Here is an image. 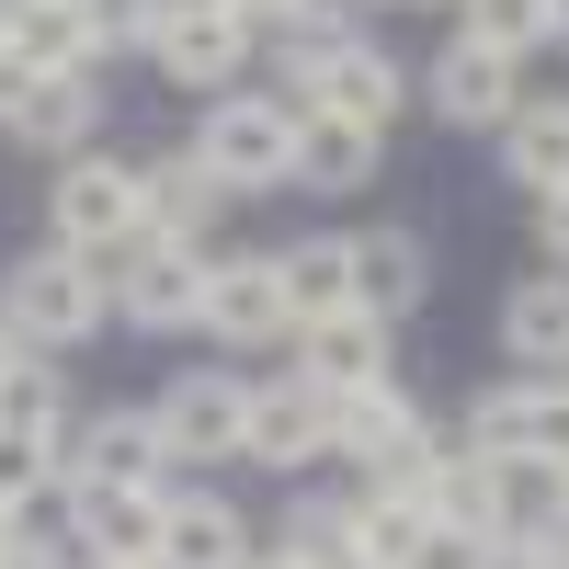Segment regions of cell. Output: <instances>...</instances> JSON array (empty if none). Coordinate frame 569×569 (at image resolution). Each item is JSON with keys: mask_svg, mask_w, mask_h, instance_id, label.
Here are the masks:
<instances>
[{"mask_svg": "<svg viewBox=\"0 0 569 569\" xmlns=\"http://www.w3.org/2000/svg\"><path fill=\"white\" fill-rule=\"evenodd\" d=\"M103 297H114V284L91 273V251H69V240H46V251H23L12 273H0V319H12L34 353H69V342H91Z\"/></svg>", "mask_w": 569, "mask_h": 569, "instance_id": "1", "label": "cell"}, {"mask_svg": "<svg viewBox=\"0 0 569 569\" xmlns=\"http://www.w3.org/2000/svg\"><path fill=\"white\" fill-rule=\"evenodd\" d=\"M194 160L228 182V194H273V182H297V103H284V91H228V103H206Z\"/></svg>", "mask_w": 569, "mask_h": 569, "instance_id": "2", "label": "cell"}, {"mask_svg": "<svg viewBox=\"0 0 569 569\" xmlns=\"http://www.w3.org/2000/svg\"><path fill=\"white\" fill-rule=\"evenodd\" d=\"M330 456H353L376 490H421V479H433V433H421V410H410L399 376L330 399Z\"/></svg>", "mask_w": 569, "mask_h": 569, "instance_id": "3", "label": "cell"}, {"mask_svg": "<svg viewBox=\"0 0 569 569\" xmlns=\"http://www.w3.org/2000/svg\"><path fill=\"white\" fill-rule=\"evenodd\" d=\"M46 217H58L69 251H126V240H149V194H137V171H126V160H91V149L46 182Z\"/></svg>", "mask_w": 569, "mask_h": 569, "instance_id": "4", "label": "cell"}, {"mask_svg": "<svg viewBox=\"0 0 569 569\" xmlns=\"http://www.w3.org/2000/svg\"><path fill=\"white\" fill-rule=\"evenodd\" d=\"M91 114H103L91 69H58V80H34L23 58H0V126H12L23 149H58V160H80V149H91Z\"/></svg>", "mask_w": 569, "mask_h": 569, "instance_id": "5", "label": "cell"}, {"mask_svg": "<svg viewBox=\"0 0 569 569\" xmlns=\"http://www.w3.org/2000/svg\"><path fill=\"white\" fill-rule=\"evenodd\" d=\"M114 308L137 330H194L206 319V240H137L114 273Z\"/></svg>", "mask_w": 569, "mask_h": 569, "instance_id": "6", "label": "cell"}, {"mask_svg": "<svg viewBox=\"0 0 569 569\" xmlns=\"http://www.w3.org/2000/svg\"><path fill=\"white\" fill-rule=\"evenodd\" d=\"M160 525H171V490L69 479V547H80V558H137V569H160Z\"/></svg>", "mask_w": 569, "mask_h": 569, "instance_id": "7", "label": "cell"}, {"mask_svg": "<svg viewBox=\"0 0 569 569\" xmlns=\"http://www.w3.org/2000/svg\"><path fill=\"white\" fill-rule=\"evenodd\" d=\"M160 445H171V456H251V376L194 365V376L160 399Z\"/></svg>", "mask_w": 569, "mask_h": 569, "instance_id": "8", "label": "cell"}, {"mask_svg": "<svg viewBox=\"0 0 569 569\" xmlns=\"http://www.w3.org/2000/svg\"><path fill=\"white\" fill-rule=\"evenodd\" d=\"M206 330L217 342H284L297 330V308H284V262L273 251H228V262H206Z\"/></svg>", "mask_w": 569, "mask_h": 569, "instance_id": "9", "label": "cell"}, {"mask_svg": "<svg viewBox=\"0 0 569 569\" xmlns=\"http://www.w3.org/2000/svg\"><path fill=\"white\" fill-rule=\"evenodd\" d=\"M149 58H160L182 91H228V80H240V58H251V23L228 12V0H171V23H160Z\"/></svg>", "mask_w": 569, "mask_h": 569, "instance_id": "10", "label": "cell"}, {"mask_svg": "<svg viewBox=\"0 0 569 569\" xmlns=\"http://www.w3.org/2000/svg\"><path fill=\"white\" fill-rule=\"evenodd\" d=\"M421 501H433V536L479 547V536H501V525H512V467H501V456H433Z\"/></svg>", "mask_w": 569, "mask_h": 569, "instance_id": "11", "label": "cell"}, {"mask_svg": "<svg viewBox=\"0 0 569 569\" xmlns=\"http://www.w3.org/2000/svg\"><path fill=\"white\" fill-rule=\"evenodd\" d=\"M308 456H330V388L319 376L251 388V467H308Z\"/></svg>", "mask_w": 569, "mask_h": 569, "instance_id": "12", "label": "cell"}, {"mask_svg": "<svg viewBox=\"0 0 569 569\" xmlns=\"http://www.w3.org/2000/svg\"><path fill=\"white\" fill-rule=\"evenodd\" d=\"M512 69H525V58L456 34L445 58H433V114H445V126H512Z\"/></svg>", "mask_w": 569, "mask_h": 569, "instance_id": "13", "label": "cell"}, {"mask_svg": "<svg viewBox=\"0 0 569 569\" xmlns=\"http://www.w3.org/2000/svg\"><path fill=\"white\" fill-rule=\"evenodd\" d=\"M445 536H433V501L421 490H353V569H421Z\"/></svg>", "mask_w": 569, "mask_h": 569, "instance_id": "14", "label": "cell"}, {"mask_svg": "<svg viewBox=\"0 0 569 569\" xmlns=\"http://www.w3.org/2000/svg\"><path fill=\"white\" fill-rule=\"evenodd\" d=\"M308 103H319V114H353V126H376V137H388V114H399V69H388V46L342 34V46H330V58L308 69Z\"/></svg>", "mask_w": 569, "mask_h": 569, "instance_id": "15", "label": "cell"}, {"mask_svg": "<svg viewBox=\"0 0 569 569\" xmlns=\"http://www.w3.org/2000/svg\"><path fill=\"white\" fill-rule=\"evenodd\" d=\"M297 376H319L330 399H342V388H376V376H388V319H376V308L308 319V330H297Z\"/></svg>", "mask_w": 569, "mask_h": 569, "instance_id": "16", "label": "cell"}, {"mask_svg": "<svg viewBox=\"0 0 569 569\" xmlns=\"http://www.w3.org/2000/svg\"><path fill=\"white\" fill-rule=\"evenodd\" d=\"M160 467H171V445H160V410H103L80 433V456H69V479H114V490H160Z\"/></svg>", "mask_w": 569, "mask_h": 569, "instance_id": "17", "label": "cell"}, {"mask_svg": "<svg viewBox=\"0 0 569 569\" xmlns=\"http://www.w3.org/2000/svg\"><path fill=\"white\" fill-rule=\"evenodd\" d=\"M160 569H251V536L217 490H171V525H160Z\"/></svg>", "mask_w": 569, "mask_h": 569, "instance_id": "18", "label": "cell"}, {"mask_svg": "<svg viewBox=\"0 0 569 569\" xmlns=\"http://www.w3.org/2000/svg\"><path fill=\"white\" fill-rule=\"evenodd\" d=\"M137 194H149V240H206V217L228 206V182H217L194 149H171V160L137 171Z\"/></svg>", "mask_w": 569, "mask_h": 569, "instance_id": "19", "label": "cell"}, {"mask_svg": "<svg viewBox=\"0 0 569 569\" xmlns=\"http://www.w3.org/2000/svg\"><path fill=\"white\" fill-rule=\"evenodd\" d=\"M376 149H388V137H376V126H353V114H297V182H308V194H353V182L376 171Z\"/></svg>", "mask_w": 569, "mask_h": 569, "instance_id": "20", "label": "cell"}, {"mask_svg": "<svg viewBox=\"0 0 569 569\" xmlns=\"http://www.w3.org/2000/svg\"><path fill=\"white\" fill-rule=\"evenodd\" d=\"M501 353L512 365H569V273H525L501 297Z\"/></svg>", "mask_w": 569, "mask_h": 569, "instance_id": "21", "label": "cell"}, {"mask_svg": "<svg viewBox=\"0 0 569 569\" xmlns=\"http://www.w3.org/2000/svg\"><path fill=\"white\" fill-rule=\"evenodd\" d=\"M273 262H284V308H297V330L365 308L353 297V240H297V251H273Z\"/></svg>", "mask_w": 569, "mask_h": 569, "instance_id": "22", "label": "cell"}, {"mask_svg": "<svg viewBox=\"0 0 569 569\" xmlns=\"http://www.w3.org/2000/svg\"><path fill=\"white\" fill-rule=\"evenodd\" d=\"M421 284H433V273H421V240H410V228H376V240H353V297H365L376 319H410Z\"/></svg>", "mask_w": 569, "mask_h": 569, "instance_id": "23", "label": "cell"}, {"mask_svg": "<svg viewBox=\"0 0 569 569\" xmlns=\"http://www.w3.org/2000/svg\"><path fill=\"white\" fill-rule=\"evenodd\" d=\"M12 58L34 80H58V69H91L103 46H91V23L69 12V0H12Z\"/></svg>", "mask_w": 569, "mask_h": 569, "instance_id": "24", "label": "cell"}, {"mask_svg": "<svg viewBox=\"0 0 569 569\" xmlns=\"http://www.w3.org/2000/svg\"><path fill=\"white\" fill-rule=\"evenodd\" d=\"M501 171L512 182H569V103H512V126H501Z\"/></svg>", "mask_w": 569, "mask_h": 569, "instance_id": "25", "label": "cell"}, {"mask_svg": "<svg viewBox=\"0 0 569 569\" xmlns=\"http://www.w3.org/2000/svg\"><path fill=\"white\" fill-rule=\"evenodd\" d=\"M467 456L536 467V410H525V388H490V399H467Z\"/></svg>", "mask_w": 569, "mask_h": 569, "instance_id": "26", "label": "cell"}, {"mask_svg": "<svg viewBox=\"0 0 569 569\" xmlns=\"http://www.w3.org/2000/svg\"><path fill=\"white\" fill-rule=\"evenodd\" d=\"M46 490H69V467H58V433H12L0 421V512H23Z\"/></svg>", "mask_w": 569, "mask_h": 569, "instance_id": "27", "label": "cell"}, {"mask_svg": "<svg viewBox=\"0 0 569 569\" xmlns=\"http://www.w3.org/2000/svg\"><path fill=\"white\" fill-rule=\"evenodd\" d=\"M456 12H467L479 46H501V58H536V46L558 34V0H456Z\"/></svg>", "mask_w": 569, "mask_h": 569, "instance_id": "28", "label": "cell"}, {"mask_svg": "<svg viewBox=\"0 0 569 569\" xmlns=\"http://www.w3.org/2000/svg\"><path fill=\"white\" fill-rule=\"evenodd\" d=\"M284 558L353 569V501H297V512H284Z\"/></svg>", "mask_w": 569, "mask_h": 569, "instance_id": "29", "label": "cell"}, {"mask_svg": "<svg viewBox=\"0 0 569 569\" xmlns=\"http://www.w3.org/2000/svg\"><path fill=\"white\" fill-rule=\"evenodd\" d=\"M80 23H91V46H160V23H171V0H80Z\"/></svg>", "mask_w": 569, "mask_h": 569, "instance_id": "30", "label": "cell"}, {"mask_svg": "<svg viewBox=\"0 0 569 569\" xmlns=\"http://www.w3.org/2000/svg\"><path fill=\"white\" fill-rule=\"evenodd\" d=\"M0 421H12V433H58V365H12L0 376Z\"/></svg>", "mask_w": 569, "mask_h": 569, "instance_id": "31", "label": "cell"}, {"mask_svg": "<svg viewBox=\"0 0 569 569\" xmlns=\"http://www.w3.org/2000/svg\"><path fill=\"white\" fill-rule=\"evenodd\" d=\"M525 410H536V467H558L569 456V376H536Z\"/></svg>", "mask_w": 569, "mask_h": 569, "instance_id": "32", "label": "cell"}, {"mask_svg": "<svg viewBox=\"0 0 569 569\" xmlns=\"http://www.w3.org/2000/svg\"><path fill=\"white\" fill-rule=\"evenodd\" d=\"M536 240H547V262L569 273V182H547V194H536Z\"/></svg>", "mask_w": 569, "mask_h": 569, "instance_id": "33", "label": "cell"}, {"mask_svg": "<svg viewBox=\"0 0 569 569\" xmlns=\"http://www.w3.org/2000/svg\"><path fill=\"white\" fill-rule=\"evenodd\" d=\"M467 569H536V547L501 525V536H479V547H467Z\"/></svg>", "mask_w": 569, "mask_h": 569, "instance_id": "34", "label": "cell"}, {"mask_svg": "<svg viewBox=\"0 0 569 569\" xmlns=\"http://www.w3.org/2000/svg\"><path fill=\"white\" fill-rule=\"evenodd\" d=\"M228 12H240V23L262 34V23H284V12H308V0H228Z\"/></svg>", "mask_w": 569, "mask_h": 569, "instance_id": "35", "label": "cell"}, {"mask_svg": "<svg viewBox=\"0 0 569 569\" xmlns=\"http://www.w3.org/2000/svg\"><path fill=\"white\" fill-rule=\"evenodd\" d=\"M23 353H34V342H23V330H12V319H0V376H12V365H23Z\"/></svg>", "mask_w": 569, "mask_h": 569, "instance_id": "36", "label": "cell"}, {"mask_svg": "<svg viewBox=\"0 0 569 569\" xmlns=\"http://www.w3.org/2000/svg\"><path fill=\"white\" fill-rule=\"evenodd\" d=\"M251 569H308V558H284V547H273V558H251Z\"/></svg>", "mask_w": 569, "mask_h": 569, "instance_id": "37", "label": "cell"}, {"mask_svg": "<svg viewBox=\"0 0 569 569\" xmlns=\"http://www.w3.org/2000/svg\"><path fill=\"white\" fill-rule=\"evenodd\" d=\"M547 479H558V501H569V456H558V467H547Z\"/></svg>", "mask_w": 569, "mask_h": 569, "instance_id": "38", "label": "cell"}, {"mask_svg": "<svg viewBox=\"0 0 569 569\" xmlns=\"http://www.w3.org/2000/svg\"><path fill=\"white\" fill-rule=\"evenodd\" d=\"M308 12H353V0H308Z\"/></svg>", "mask_w": 569, "mask_h": 569, "instance_id": "39", "label": "cell"}, {"mask_svg": "<svg viewBox=\"0 0 569 569\" xmlns=\"http://www.w3.org/2000/svg\"><path fill=\"white\" fill-rule=\"evenodd\" d=\"M91 569H137V558H91Z\"/></svg>", "mask_w": 569, "mask_h": 569, "instance_id": "40", "label": "cell"}, {"mask_svg": "<svg viewBox=\"0 0 569 569\" xmlns=\"http://www.w3.org/2000/svg\"><path fill=\"white\" fill-rule=\"evenodd\" d=\"M558 34H569V0H558Z\"/></svg>", "mask_w": 569, "mask_h": 569, "instance_id": "41", "label": "cell"}, {"mask_svg": "<svg viewBox=\"0 0 569 569\" xmlns=\"http://www.w3.org/2000/svg\"><path fill=\"white\" fill-rule=\"evenodd\" d=\"M69 12H80V0H69Z\"/></svg>", "mask_w": 569, "mask_h": 569, "instance_id": "42", "label": "cell"}]
</instances>
